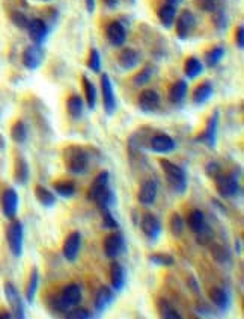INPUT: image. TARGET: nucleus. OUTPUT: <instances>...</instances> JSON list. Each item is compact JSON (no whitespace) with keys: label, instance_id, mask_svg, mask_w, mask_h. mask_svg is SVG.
<instances>
[{"label":"nucleus","instance_id":"nucleus-27","mask_svg":"<svg viewBox=\"0 0 244 319\" xmlns=\"http://www.w3.org/2000/svg\"><path fill=\"white\" fill-rule=\"evenodd\" d=\"M214 88L211 85V82H203L199 87H196L195 92H193V103L200 106L203 103H207L210 98L213 97Z\"/></svg>","mask_w":244,"mask_h":319},{"label":"nucleus","instance_id":"nucleus-47","mask_svg":"<svg viewBox=\"0 0 244 319\" xmlns=\"http://www.w3.org/2000/svg\"><path fill=\"white\" fill-rule=\"evenodd\" d=\"M67 318H70V319H89V318H92V313L88 312L86 309L74 307L73 310L67 312Z\"/></svg>","mask_w":244,"mask_h":319},{"label":"nucleus","instance_id":"nucleus-5","mask_svg":"<svg viewBox=\"0 0 244 319\" xmlns=\"http://www.w3.org/2000/svg\"><path fill=\"white\" fill-rule=\"evenodd\" d=\"M6 239L8 247L12 253V256L20 257L23 254V241H24V232L23 224L20 221H12L6 230Z\"/></svg>","mask_w":244,"mask_h":319},{"label":"nucleus","instance_id":"nucleus-6","mask_svg":"<svg viewBox=\"0 0 244 319\" xmlns=\"http://www.w3.org/2000/svg\"><path fill=\"white\" fill-rule=\"evenodd\" d=\"M103 248L109 259H116L125 251V239L119 232H113L104 239Z\"/></svg>","mask_w":244,"mask_h":319},{"label":"nucleus","instance_id":"nucleus-52","mask_svg":"<svg viewBox=\"0 0 244 319\" xmlns=\"http://www.w3.org/2000/svg\"><path fill=\"white\" fill-rule=\"evenodd\" d=\"M85 3H86V9L88 12H94L95 11V0H85Z\"/></svg>","mask_w":244,"mask_h":319},{"label":"nucleus","instance_id":"nucleus-19","mask_svg":"<svg viewBox=\"0 0 244 319\" xmlns=\"http://www.w3.org/2000/svg\"><path fill=\"white\" fill-rule=\"evenodd\" d=\"M115 300V290L107 288V286H103L99 288L97 295H95V312L97 313H104L107 310V307L113 303Z\"/></svg>","mask_w":244,"mask_h":319},{"label":"nucleus","instance_id":"nucleus-48","mask_svg":"<svg viewBox=\"0 0 244 319\" xmlns=\"http://www.w3.org/2000/svg\"><path fill=\"white\" fill-rule=\"evenodd\" d=\"M205 173H207V175L210 178H213V180H214V178H217L221 174V168H220V165L217 162H208L207 167H205Z\"/></svg>","mask_w":244,"mask_h":319},{"label":"nucleus","instance_id":"nucleus-55","mask_svg":"<svg viewBox=\"0 0 244 319\" xmlns=\"http://www.w3.org/2000/svg\"><path fill=\"white\" fill-rule=\"evenodd\" d=\"M166 2H168L169 5H173V6H175V5H179L182 0H166Z\"/></svg>","mask_w":244,"mask_h":319},{"label":"nucleus","instance_id":"nucleus-29","mask_svg":"<svg viewBox=\"0 0 244 319\" xmlns=\"http://www.w3.org/2000/svg\"><path fill=\"white\" fill-rule=\"evenodd\" d=\"M158 20H160V23L165 26V28H172L173 23H175V18H176V8L173 5H163L158 12Z\"/></svg>","mask_w":244,"mask_h":319},{"label":"nucleus","instance_id":"nucleus-38","mask_svg":"<svg viewBox=\"0 0 244 319\" xmlns=\"http://www.w3.org/2000/svg\"><path fill=\"white\" fill-rule=\"evenodd\" d=\"M225 56V49L221 46H217V47H213L211 50H208L205 53V62L208 67H216L221 59Z\"/></svg>","mask_w":244,"mask_h":319},{"label":"nucleus","instance_id":"nucleus-41","mask_svg":"<svg viewBox=\"0 0 244 319\" xmlns=\"http://www.w3.org/2000/svg\"><path fill=\"white\" fill-rule=\"evenodd\" d=\"M211 253H213L214 261L219 262V263H221V265L231 262V251L226 247H223V245H213L211 247Z\"/></svg>","mask_w":244,"mask_h":319},{"label":"nucleus","instance_id":"nucleus-50","mask_svg":"<svg viewBox=\"0 0 244 319\" xmlns=\"http://www.w3.org/2000/svg\"><path fill=\"white\" fill-rule=\"evenodd\" d=\"M216 14H214V22H216V26L219 28V29H226V17H225V12H223V9H216L214 11Z\"/></svg>","mask_w":244,"mask_h":319},{"label":"nucleus","instance_id":"nucleus-7","mask_svg":"<svg viewBox=\"0 0 244 319\" xmlns=\"http://www.w3.org/2000/svg\"><path fill=\"white\" fill-rule=\"evenodd\" d=\"M5 295H6V300L9 303L12 316L18 318V319H23L24 318V303L22 300V296H20L17 288L9 282L5 283Z\"/></svg>","mask_w":244,"mask_h":319},{"label":"nucleus","instance_id":"nucleus-20","mask_svg":"<svg viewBox=\"0 0 244 319\" xmlns=\"http://www.w3.org/2000/svg\"><path fill=\"white\" fill-rule=\"evenodd\" d=\"M106 35H107L109 43L112 46H115V47H121L122 44L125 43V39H127V30H125V28L122 26L119 22H112L107 26Z\"/></svg>","mask_w":244,"mask_h":319},{"label":"nucleus","instance_id":"nucleus-31","mask_svg":"<svg viewBox=\"0 0 244 319\" xmlns=\"http://www.w3.org/2000/svg\"><path fill=\"white\" fill-rule=\"evenodd\" d=\"M35 197H36V200L46 207H53L56 204V195L51 191H49L47 188L41 186V185H36Z\"/></svg>","mask_w":244,"mask_h":319},{"label":"nucleus","instance_id":"nucleus-39","mask_svg":"<svg viewBox=\"0 0 244 319\" xmlns=\"http://www.w3.org/2000/svg\"><path fill=\"white\" fill-rule=\"evenodd\" d=\"M54 188V192L60 197H64V198H71L75 195V185L73 182H57L53 185Z\"/></svg>","mask_w":244,"mask_h":319},{"label":"nucleus","instance_id":"nucleus-42","mask_svg":"<svg viewBox=\"0 0 244 319\" xmlns=\"http://www.w3.org/2000/svg\"><path fill=\"white\" fill-rule=\"evenodd\" d=\"M184 219H182V216L179 213H173L171 216V221H169V229L172 232L173 236H181L182 233H184Z\"/></svg>","mask_w":244,"mask_h":319},{"label":"nucleus","instance_id":"nucleus-17","mask_svg":"<svg viewBox=\"0 0 244 319\" xmlns=\"http://www.w3.org/2000/svg\"><path fill=\"white\" fill-rule=\"evenodd\" d=\"M158 106H160V95L154 89H145V91L140 92V95H139L140 111L151 114V112L157 111Z\"/></svg>","mask_w":244,"mask_h":319},{"label":"nucleus","instance_id":"nucleus-23","mask_svg":"<svg viewBox=\"0 0 244 319\" xmlns=\"http://www.w3.org/2000/svg\"><path fill=\"white\" fill-rule=\"evenodd\" d=\"M118 62L124 70H133L140 62V53L134 49H124L118 56Z\"/></svg>","mask_w":244,"mask_h":319},{"label":"nucleus","instance_id":"nucleus-12","mask_svg":"<svg viewBox=\"0 0 244 319\" xmlns=\"http://www.w3.org/2000/svg\"><path fill=\"white\" fill-rule=\"evenodd\" d=\"M217 130H219V112L216 111L210 116L208 123L205 126V130H203V133L197 139H199V141H202L207 147L214 148L216 144H217Z\"/></svg>","mask_w":244,"mask_h":319},{"label":"nucleus","instance_id":"nucleus-57","mask_svg":"<svg viewBox=\"0 0 244 319\" xmlns=\"http://www.w3.org/2000/svg\"><path fill=\"white\" fill-rule=\"evenodd\" d=\"M44 2H47V0H44Z\"/></svg>","mask_w":244,"mask_h":319},{"label":"nucleus","instance_id":"nucleus-46","mask_svg":"<svg viewBox=\"0 0 244 319\" xmlns=\"http://www.w3.org/2000/svg\"><path fill=\"white\" fill-rule=\"evenodd\" d=\"M101 213H103V226H104V229L116 230L119 227L118 221L113 218V215H112L110 210H101Z\"/></svg>","mask_w":244,"mask_h":319},{"label":"nucleus","instance_id":"nucleus-45","mask_svg":"<svg viewBox=\"0 0 244 319\" xmlns=\"http://www.w3.org/2000/svg\"><path fill=\"white\" fill-rule=\"evenodd\" d=\"M195 3L205 12H214L219 8V0H195Z\"/></svg>","mask_w":244,"mask_h":319},{"label":"nucleus","instance_id":"nucleus-3","mask_svg":"<svg viewBox=\"0 0 244 319\" xmlns=\"http://www.w3.org/2000/svg\"><path fill=\"white\" fill-rule=\"evenodd\" d=\"M81 303V289L78 285H68L54 300V309L60 313H67Z\"/></svg>","mask_w":244,"mask_h":319},{"label":"nucleus","instance_id":"nucleus-21","mask_svg":"<svg viewBox=\"0 0 244 319\" xmlns=\"http://www.w3.org/2000/svg\"><path fill=\"white\" fill-rule=\"evenodd\" d=\"M110 283H112V289L115 292H119L124 289L125 283H127V274L125 269L121 263L113 262L110 266Z\"/></svg>","mask_w":244,"mask_h":319},{"label":"nucleus","instance_id":"nucleus-13","mask_svg":"<svg viewBox=\"0 0 244 319\" xmlns=\"http://www.w3.org/2000/svg\"><path fill=\"white\" fill-rule=\"evenodd\" d=\"M196 26V18L190 11H182L178 18H176V35L181 39H186L190 36V33L193 32Z\"/></svg>","mask_w":244,"mask_h":319},{"label":"nucleus","instance_id":"nucleus-9","mask_svg":"<svg viewBox=\"0 0 244 319\" xmlns=\"http://www.w3.org/2000/svg\"><path fill=\"white\" fill-rule=\"evenodd\" d=\"M80 248H81V234L78 232H71L65 237V242L62 247L64 257L68 262H75L80 254Z\"/></svg>","mask_w":244,"mask_h":319},{"label":"nucleus","instance_id":"nucleus-2","mask_svg":"<svg viewBox=\"0 0 244 319\" xmlns=\"http://www.w3.org/2000/svg\"><path fill=\"white\" fill-rule=\"evenodd\" d=\"M64 162L71 174H85L89 167V154L78 145H68L64 150Z\"/></svg>","mask_w":244,"mask_h":319},{"label":"nucleus","instance_id":"nucleus-35","mask_svg":"<svg viewBox=\"0 0 244 319\" xmlns=\"http://www.w3.org/2000/svg\"><path fill=\"white\" fill-rule=\"evenodd\" d=\"M38 285H39V274H38V269L33 268L32 272H30V277H29L27 286H26V300L30 304L35 300V295H36V290H38Z\"/></svg>","mask_w":244,"mask_h":319},{"label":"nucleus","instance_id":"nucleus-10","mask_svg":"<svg viewBox=\"0 0 244 319\" xmlns=\"http://www.w3.org/2000/svg\"><path fill=\"white\" fill-rule=\"evenodd\" d=\"M157 195H158V185L155 180L149 178V180H145L140 185L137 192V200L144 206H152L157 200Z\"/></svg>","mask_w":244,"mask_h":319},{"label":"nucleus","instance_id":"nucleus-54","mask_svg":"<svg viewBox=\"0 0 244 319\" xmlns=\"http://www.w3.org/2000/svg\"><path fill=\"white\" fill-rule=\"evenodd\" d=\"M189 285H192V286H193V289H192L193 292H199V288H197V283H196V280H195V278H190Z\"/></svg>","mask_w":244,"mask_h":319},{"label":"nucleus","instance_id":"nucleus-24","mask_svg":"<svg viewBox=\"0 0 244 319\" xmlns=\"http://www.w3.org/2000/svg\"><path fill=\"white\" fill-rule=\"evenodd\" d=\"M92 202L97 204V207L99 210H110L116 204V195H115V192L109 186L104 191H101Z\"/></svg>","mask_w":244,"mask_h":319},{"label":"nucleus","instance_id":"nucleus-53","mask_svg":"<svg viewBox=\"0 0 244 319\" xmlns=\"http://www.w3.org/2000/svg\"><path fill=\"white\" fill-rule=\"evenodd\" d=\"M103 2L106 3V6L109 8H116L119 5V0H103Z\"/></svg>","mask_w":244,"mask_h":319},{"label":"nucleus","instance_id":"nucleus-37","mask_svg":"<svg viewBox=\"0 0 244 319\" xmlns=\"http://www.w3.org/2000/svg\"><path fill=\"white\" fill-rule=\"evenodd\" d=\"M11 138L17 144H23L27 139V127L23 121H17L11 127Z\"/></svg>","mask_w":244,"mask_h":319},{"label":"nucleus","instance_id":"nucleus-49","mask_svg":"<svg viewBox=\"0 0 244 319\" xmlns=\"http://www.w3.org/2000/svg\"><path fill=\"white\" fill-rule=\"evenodd\" d=\"M12 22H14L15 26L22 28V29H26L27 25H29L27 17H26L24 14H22V12H14V14H12Z\"/></svg>","mask_w":244,"mask_h":319},{"label":"nucleus","instance_id":"nucleus-4","mask_svg":"<svg viewBox=\"0 0 244 319\" xmlns=\"http://www.w3.org/2000/svg\"><path fill=\"white\" fill-rule=\"evenodd\" d=\"M216 189L220 197L223 198H234L240 194V182L234 174H220L217 178H214Z\"/></svg>","mask_w":244,"mask_h":319},{"label":"nucleus","instance_id":"nucleus-51","mask_svg":"<svg viewBox=\"0 0 244 319\" xmlns=\"http://www.w3.org/2000/svg\"><path fill=\"white\" fill-rule=\"evenodd\" d=\"M235 43H237V47L240 50H243L244 47V28L243 26H238L237 28V32H235Z\"/></svg>","mask_w":244,"mask_h":319},{"label":"nucleus","instance_id":"nucleus-44","mask_svg":"<svg viewBox=\"0 0 244 319\" xmlns=\"http://www.w3.org/2000/svg\"><path fill=\"white\" fill-rule=\"evenodd\" d=\"M88 67L89 70H92L94 73H99L101 70V58L97 49H92L89 53V59H88Z\"/></svg>","mask_w":244,"mask_h":319},{"label":"nucleus","instance_id":"nucleus-1","mask_svg":"<svg viewBox=\"0 0 244 319\" xmlns=\"http://www.w3.org/2000/svg\"><path fill=\"white\" fill-rule=\"evenodd\" d=\"M160 165H161V170L165 173V177H166L169 186L172 188V191L178 194H184L189 186L187 173L179 165L171 162L169 159H160Z\"/></svg>","mask_w":244,"mask_h":319},{"label":"nucleus","instance_id":"nucleus-28","mask_svg":"<svg viewBox=\"0 0 244 319\" xmlns=\"http://www.w3.org/2000/svg\"><path fill=\"white\" fill-rule=\"evenodd\" d=\"M187 82L186 81H178L175 82L171 89H169V100L173 103V105H181L182 102H184V98L187 95Z\"/></svg>","mask_w":244,"mask_h":319},{"label":"nucleus","instance_id":"nucleus-16","mask_svg":"<svg viewBox=\"0 0 244 319\" xmlns=\"http://www.w3.org/2000/svg\"><path fill=\"white\" fill-rule=\"evenodd\" d=\"M44 61V50L39 44L30 46L23 53V64L29 70H36Z\"/></svg>","mask_w":244,"mask_h":319},{"label":"nucleus","instance_id":"nucleus-43","mask_svg":"<svg viewBox=\"0 0 244 319\" xmlns=\"http://www.w3.org/2000/svg\"><path fill=\"white\" fill-rule=\"evenodd\" d=\"M154 74V70L152 67H145L144 70H140L134 77H133V84L136 87H142V85H146L149 81H151V77Z\"/></svg>","mask_w":244,"mask_h":319},{"label":"nucleus","instance_id":"nucleus-8","mask_svg":"<svg viewBox=\"0 0 244 319\" xmlns=\"http://www.w3.org/2000/svg\"><path fill=\"white\" fill-rule=\"evenodd\" d=\"M101 91H103V105L107 115H113L116 112V97L113 92V85L110 77L104 73L101 76Z\"/></svg>","mask_w":244,"mask_h":319},{"label":"nucleus","instance_id":"nucleus-33","mask_svg":"<svg viewBox=\"0 0 244 319\" xmlns=\"http://www.w3.org/2000/svg\"><path fill=\"white\" fill-rule=\"evenodd\" d=\"M157 310H158L160 316L165 318V319H179L181 318L178 310L171 304V301L165 300V298H160V300L157 301Z\"/></svg>","mask_w":244,"mask_h":319},{"label":"nucleus","instance_id":"nucleus-30","mask_svg":"<svg viewBox=\"0 0 244 319\" xmlns=\"http://www.w3.org/2000/svg\"><path fill=\"white\" fill-rule=\"evenodd\" d=\"M14 175H15L17 183H20V185H26L27 183V180H29V165H27L24 157H17Z\"/></svg>","mask_w":244,"mask_h":319},{"label":"nucleus","instance_id":"nucleus-14","mask_svg":"<svg viewBox=\"0 0 244 319\" xmlns=\"http://www.w3.org/2000/svg\"><path fill=\"white\" fill-rule=\"evenodd\" d=\"M149 148L154 153H158V154H168V153H172L176 148V143L173 141V139L169 135L158 133V135H155V136L151 138Z\"/></svg>","mask_w":244,"mask_h":319},{"label":"nucleus","instance_id":"nucleus-15","mask_svg":"<svg viewBox=\"0 0 244 319\" xmlns=\"http://www.w3.org/2000/svg\"><path fill=\"white\" fill-rule=\"evenodd\" d=\"M26 29L29 30V36H30L32 41L35 44H39V46L46 41V38L49 35V28H47L44 20H41V18L29 20V25Z\"/></svg>","mask_w":244,"mask_h":319},{"label":"nucleus","instance_id":"nucleus-40","mask_svg":"<svg viewBox=\"0 0 244 319\" xmlns=\"http://www.w3.org/2000/svg\"><path fill=\"white\" fill-rule=\"evenodd\" d=\"M148 261L155 266H172L175 263V259L166 253H154L148 257Z\"/></svg>","mask_w":244,"mask_h":319},{"label":"nucleus","instance_id":"nucleus-18","mask_svg":"<svg viewBox=\"0 0 244 319\" xmlns=\"http://www.w3.org/2000/svg\"><path fill=\"white\" fill-rule=\"evenodd\" d=\"M2 210L5 213L6 218L14 219L18 210V194L15 192V189L9 188L3 192L2 195Z\"/></svg>","mask_w":244,"mask_h":319},{"label":"nucleus","instance_id":"nucleus-11","mask_svg":"<svg viewBox=\"0 0 244 319\" xmlns=\"http://www.w3.org/2000/svg\"><path fill=\"white\" fill-rule=\"evenodd\" d=\"M140 229L151 242H155L161 234V223L155 215L146 213L140 221Z\"/></svg>","mask_w":244,"mask_h":319},{"label":"nucleus","instance_id":"nucleus-32","mask_svg":"<svg viewBox=\"0 0 244 319\" xmlns=\"http://www.w3.org/2000/svg\"><path fill=\"white\" fill-rule=\"evenodd\" d=\"M83 109H85V105H83V100H81L80 95H71L68 98L67 111L73 119H78L81 115H83Z\"/></svg>","mask_w":244,"mask_h":319},{"label":"nucleus","instance_id":"nucleus-22","mask_svg":"<svg viewBox=\"0 0 244 319\" xmlns=\"http://www.w3.org/2000/svg\"><path fill=\"white\" fill-rule=\"evenodd\" d=\"M210 300L220 312H226L229 309V304H231L229 293L225 289L217 288V286L210 289Z\"/></svg>","mask_w":244,"mask_h":319},{"label":"nucleus","instance_id":"nucleus-34","mask_svg":"<svg viewBox=\"0 0 244 319\" xmlns=\"http://www.w3.org/2000/svg\"><path fill=\"white\" fill-rule=\"evenodd\" d=\"M202 71H203V64L199 61L197 58H195V56L187 58V61L184 64V73L189 79L197 77L199 74H202Z\"/></svg>","mask_w":244,"mask_h":319},{"label":"nucleus","instance_id":"nucleus-56","mask_svg":"<svg viewBox=\"0 0 244 319\" xmlns=\"http://www.w3.org/2000/svg\"><path fill=\"white\" fill-rule=\"evenodd\" d=\"M235 250H237L238 254H241V241H238V242L235 244Z\"/></svg>","mask_w":244,"mask_h":319},{"label":"nucleus","instance_id":"nucleus-25","mask_svg":"<svg viewBox=\"0 0 244 319\" xmlns=\"http://www.w3.org/2000/svg\"><path fill=\"white\" fill-rule=\"evenodd\" d=\"M109 182H110V174L109 171H101L95 178L94 182L89 188V192H88V198L89 200H94V198L101 192L104 191L106 188H109Z\"/></svg>","mask_w":244,"mask_h":319},{"label":"nucleus","instance_id":"nucleus-36","mask_svg":"<svg viewBox=\"0 0 244 319\" xmlns=\"http://www.w3.org/2000/svg\"><path fill=\"white\" fill-rule=\"evenodd\" d=\"M83 88H85V97H86L88 108L91 111H94L97 106V88L86 76H83Z\"/></svg>","mask_w":244,"mask_h":319},{"label":"nucleus","instance_id":"nucleus-26","mask_svg":"<svg viewBox=\"0 0 244 319\" xmlns=\"http://www.w3.org/2000/svg\"><path fill=\"white\" fill-rule=\"evenodd\" d=\"M187 224L190 232H193L195 234H199L200 232H203L207 229V221H205V215L200 209H193L189 215Z\"/></svg>","mask_w":244,"mask_h":319}]
</instances>
